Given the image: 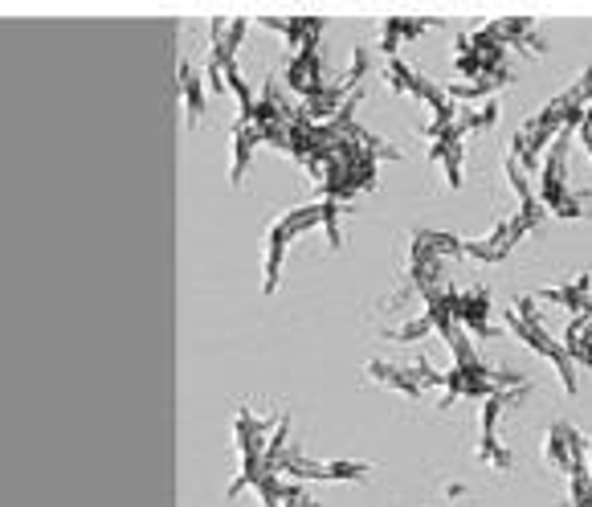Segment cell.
<instances>
[{"label": "cell", "mask_w": 592, "mask_h": 507, "mask_svg": "<svg viewBox=\"0 0 592 507\" xmlns=\"http://www.w3.org/2000/svg\"><path fill=\"white\" fill-rule=\"evenodd\" d=\"M531 299H544V303H560L564 311L572 315H589L592 311V270H580L572 282H560V287H544Z\"/></svg>", "instance_id": "9"}, {"label": "cell", "mask_w": 592, "mask_h": 507, "mask_svg": "<svg viewBox=\"0 0 592 507\" xmlns=\"http://www.w3.org/2000/svg\"><path fill=\"white\" fill-rule=\"evenodd\" d=\"M323 196L319 201H306V205H294L287 209L282 217H274L270 226H266V258H262V294H274L278 291V278H282V258H287V245L306 233V229H323Z\"/></svg>", "instance_id": "1"}, {"label": "cell", "mask_w": 592, "mask_h": 507, "mask_svg": "<svg viewBox=\"0 0 592 507\" xmlns=\"http://www.w3.org/2000/svg\"><path fill=\"white\" fill-rule=\"evenodd\" d=\"M577 135H580V144H584V152H589V156H592V102H589V107H584V119H580Z\"/></svg>", "instance_id": "18"}, {"label": "cell", "mask_w": 592, "mask_h": 507, "mask_svg": "<svg viewBox=\"0 0 592 507\" xmlns=\"http://www.w3.org/2000/svg\"><path fill=\"white\" fill-rule=\"evenodd\" d=\"M589 479H592V450H589Z\"/></svg>", "instance_id": "20"}, {"label": "cell", "mask_w": 592, "mask_h": 507, "mask_svg": "<svg viewBox=\"0 0 592 507\" xmlns=\"http://www.w3.org/2000/svg\"><path fill=\"white\" fill-rule=\"evenodd\" d=\"M589 102H592V98H589Z\"/></svg>", "instance_id": "21"}, {"label": "cell", "mask_w": 592, "mask_h": 507, "mask_svg": "<svg viewBox=\"0 0 592 507\" xmlns=\"http://www.w3.org/2000/svg\"><path fill=\"white\" fill-rule=\"evenodd\" d=\"M287 82L294 95H303V102H311L315 95L327 90V74H323V58H319V33L287 62Z\"/></svg>", "instance_id": "7"}, {"label": "cell", "mask_w": 592, "mask_h": 507, "mask_svg": "<svg viewBox=\"0 0 592 507\" xmlns=\"http://www.w3.org/2000/svg\"><path fill=\"white\" fill-rule=\"evenodd\" d=\"M544 462L552 471L572 474V450H568V422H552L544 438Z\"/></svg>", "instance_id": "15"}, {"label": "cell", "mask_w": 592, "mask_h": 507, "mask_svg": "<svg viewBox=\"0 0 592 507\" xmlns=\"http://www.w3.org/2000/svg\"><path fill=\"white\" fill-rule=\"evenodd\" d=\"M458 128L470 135V131H491L498 123V98H486L482 107H458Z\"/></svg>", "instance_id": "16"}, {"label": "cell", "mask_w": 592, "mask_h": 507, "mask_svg": "<svg viewBox=\"0 0 592 507\" xmlns=\"http://www.w3.org/2000/svg\"><path fill=\"white\" fill-rule=\"evenodd\" d=\"M528 393H531V381H528V385H519V389H503V393H495V397H486V401H482L479 442H474V458H479V462L495 467V471H511V467H515L511 450H507V446H503V438H498V418H503V409H507V406H519Z\"/></svg>", "instance_id": "3"}, {"label": "cell", "mask_w": 592, "mask_h": 507, "mask_svg": "<svg viewBox=\"0 0 592 507\" xmlns=\"http://www.w3.org/2000/svg\"><path fill=\"white\" fill-rule=\"evenodd\" d=\"M229 135H233V152H229V184H241L245 168L254 160V147L262 144V135H257V128L250 119H238Z\"/></svg>", "instance_id": "11"}, {"label": "cell", "mask_w": 592, "mask_h": 507, "mask_svg": "<svg viewBox=\"0 0 592 507\" xmlns=\"http://www.w3.org/2000/svg\"><path fill=\"white\" fill-rule=\"evenodd\" d=\"M177 82H180V95H184V123L196 128L201 114H205V82L196 74V65H189V62H180Z\"/></svg>", "instance_id": "13"}, {"label": "cell", "mask_w": 592, "mask_h": 507, "mask_svg": "<svg viewBox=\"0 0 592 507\" xmlns=\"http://www.w3.org/2000/svg\"><path fill=\"white\" fill-rule=\"evenodd\" d=\"M385 82L392 86V90H400V95H413V98H425V95H430V86H433L425 74H416L413 65L400 62V58H388V62H385Z\"/></svg>", "instance_id": "14"}, {"label": "cell", "mask_w": 592, "mask_h": 507, "mask_svg": "<svg viewBox=\"0 0 592 507\" xmlns=\"http://www.w3.org/2000/svg\"><path fill=\"white\" fill-rule=\"evenodd\" d=\"M421 135L430 140V160L442 164L449 189H462L466 131L458 123H430V128H421Z\"/></svg>", "instance_id": "6"}, {"label": "cell", "mask_w": 592, "mask_h": 507, "mask_svg": "<svg viewBox=\"0 0 592 507\" xmlns=\"http://www.w3.org/2000/svg\"><path fill=\"white\" fill-rule=\"evenodd\" d=\"M449 311H454V319L466 327V331H474V336H498L495 327H491V291L486 287H474V291H449Z\"/></svg>", "instance_id": "8"}, {"label": "cell", "mask_w": 592, "mask_h": 507, "mask_svg": "<svg viewBox=\"0 0 592 507\" xmlns=\"http://www.w3.org/2000/svg\"><path fill=\"white\" fill-rule=\"evenodd\" d=\"M503 324L511 327L515 336L528 343L531 352H540V357H544L547 364L556 369V376L564 381V393H568V397L577 393V360L568 357L560 343H556V340H552V336L544 331L540 315H535V303H531V294H519L511 307L503 311Z\"/></svg>", "instance_id": "2"}, {"label": "cell", "mask_w": 592, "mask_h": 507, "mask_svg": "<svg viewBox=\"0 0 592 507\" xmlns=\"http://www.w3.org/2000/svg\"><path fill=\"white\" fill-rule=\"evenodd\" d=\"M430 331H433L430 311H421V315H413V319H404V324H400V327H380V336H385V340H397V343L425 340Z\"/></svg>", "instance_id": "17"}, {"label": "cell", "mask_w": 592, "mask_h": 507, "mask_svg": "<svg viewBox=\"0 0 592 507\" xmlns=\"http://www.w3.org/2000/svg\"><path fill=\"white\" fill-rule=\"evenodd\" d=\"M446 495H449V499H458V495H466V487L458 483V479H454V483H446Z\"/></svg>", "instance_id": "19"}, {"label": "cell", "mask_w": 592, "mask_h": 507, "mask_svg": "<svg viewBox=\"0 0 592 507\" xmlns=\"http://www.w3.org/2000/svg\"><path fill=\"white\" fill-rule=\"evenodd\" d=\"M364 373L376 381V385H385V389L400 393V397H409V401H416L421 393H425V385L416 381L413 364H392V360H369L364 364Z\"/></svg>", "instance_id": "10"}, {"label": "cell", "mask_w": 592, "mask_h": 507, "mask_svg": "<svg viewBox=\"0 0 592 507\" xmlns=\"http://www.w3.org/2000/svg\"><path fill=\"white\" fill-rule=\"evenodd\" d=\"M274 474H290V479H364L372 474V462H355V458H343V462H315V458H303L299 446H287L278 462H274Z\"/></svg>", "instance_id": "5"}, {"label": "cell", "mask_w": 592, "mask_h": 507, "mask_svg": "<svg viewBox=\"0 0 592 507\" xmlns=\"http://www.w3.org/2000/svg\"><path fill=\"white\" fill-rule=\"evenodd\" d=\"M531 229H535V221H528L523 213L498 217V226L491 229V233H482V238H462V254L474 262H503L515 245L528 238Z\"/></svg>", "instance_id": "4"}, {"label": "cell", "mask_w": 592, "mask_h": 507, "mask_svg": "<svg viewBox=\"0 0 592 507\" xmlns=\"http://www.w3.org/2000/svg\"><path fill=\"white\" fill-rule=\"evenodd\" d=\"M433 21H425V16H385L380 21V49H385L388 58H397L400 41H413L416 33H425Z\"/></svg>", "instance_id": "12"}]
</instances>
